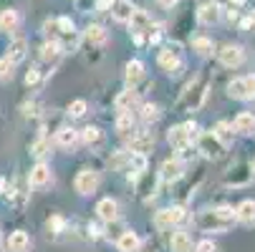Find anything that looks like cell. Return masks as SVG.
Masks as SVG:
<instances>
[{
	"label": "cell",
	"mask_w": 255,
	"mask_h": 252,
	"mask_svg": "<svg viewBox=\"0 0 255 252\" xmlns=\"http://www.w3.org/2000/svg\"><path fill=\"white\" fill-rule=\"evenodd\" d=\"M195 225L207 235H225L235 225V209L228 204L212 207V209H200L195 217Z\"/></svg>",
	"instance_id": "6da1fadb"
},
{
	"label": "cell",
	"mask_w": 255,
	"mask_h": 252,
	"mask_svg": "<svg viewBox=\"0 0 255 252\" xmlns=\"http://www.w3.org/2000/svg\"><path fill=\"white\" fill-rule=\"evenodd\" d=\"M207 101V79H192L177 101V111H200Z\"/></svg>",
	"instance_id": "7a4b0ae2"
},
{
	"label": "cell",
	"mask_w": 255,
	"mask_h": 252,
	"mask_svg": "<svg viewBox=\"0 0 255 252\" xmlns=\"http://www.w3.org/2000/svg\"><path fill=\"white\" fill-rule=\"evenodd\" d=\"M200 129L195 121H187V124H177V126H169L167 129V141H169V147L179 154H185L192 149V141L197 139Z\"/></svg>",
	"instance_id": "3957f363"
},
{
	"label": "cell",
	"mask_w": 255,
	"mask_h": 252,
	"mask_svg": "<svg viewBox=\"0 0 255 252\" xmlns=\"http://www.w3.org/2000/svg\"><path fill=\"white\" fill-rule=\"evenodd\" d=\"M197 152H200L205 159L217 162V159L225 154V144L212 134V129H210V131H200V134H197Z\"/></svg>",
	"instance_id": "277c9868"
},
{
	"label": "cell",
	"mask_w": 255,
	"mask_h": 252,
	"mask_svg": "<svg viewBox=\"0 0 255 252\" xmlns=\"http://www.w3.org/2000/svg\"><path fill=\"white\" fill-rule=\"evenodd\" d=\"M129 25H131V38H134V43H136V46H144V41H149L152 30L157 28V25L152 23V18H149L147 13H144V10H134V15H131Z\"/></svg>",
	"instance_id": "5b68a950"
},
{
	"label": "cell",
	"mask_w": 255,
	"mask_h": 252,
	"mask_svg": "<svg viewBox=\"0 0 255 252\" xmlns=\"http://www.w3.org/2000/svg\"><path fill=\"white\" fill-rule=\"evenodd\" d=\"M185 220H187V209L174 204V207H164L154 214V227L157 230H172V227L182 225Z\"/></svg>",
	"instance_id": "8992f818"
},
{
	"label": "cell",
	"mask_w": 255,
	"mask_h": 252,
	"mask_svg": "<svg viewBox=\"0 0 255 252\" xmlns=\"http://www.w3.org/2000/svg\"><path fill=\"white\" fill-rule=\"evenodd\" d=\"M157 63H159L162 71H167L169 76L177 79V76L182 74V68H185V61H182V56H179V46H167V48H162L159 56H157Z\"/></svg>",
	"instance_id": "52a82bcc"
},
{
	"label": "cell",
	"mask_w": 255,
	"mask_h": 252,
	"mask_svg": "<svg viewBox=\"0 0 255 252\" xmlns=\"http://www.w3.org/2000/svg\"><path fill=\"white\" fill-rule=\"evenodd\" d=\"M159 174H154V171H141L136 179H134V189H136V194L144 199V202H149V199H154L157 197V187H159Z\"/></svg>",
	"instance_id": "ba28073f"
},
{
	"label": "cell",
	"mask_w": 255,
	"mask_h": 252,
	"mask_svg": "<svg viewBox=\"0 0 255 252\" xmlns=\"http://www.w3.org/2000/svg\"><path fill=\"white\" fill-rule=\"evenodd\" d=\"M99 184H101V174H99L96 169H81V171L76 174V179H74V189H76L81 197L96 194Z\"/></svg>",
	"instance_id": "9c48e42d"
},
{
	"label": "cell",
	"mask_w": 255,
	"mask_h": 252,
	"mask_svg": "<svg viewBox=\"0 0 255 252\" xmlns=\"http://www.w3.org/2000/svg\"><path fill=\"white\" fill-rule=\"evenodd\" d=\"M152 149H154V134H152V131H134V134H129L127 152L147 157Z\"/></svg>",
	"instance_id": "30bf717a"
},
{
	"label": "cell",
	"mask_w": 255,
	"mask_h": 252,
	"mask_svg": "<svg viewBox=\"0 0 255 252\" xmlns=\"http://www.w3.org/2000/svg\"><path fill=\"white\" fill-rule=\"evenodd\" d=\"M217 61H220L225 68H238L245 61V51L238 43H225V46H220V51H217Z\"/></svg>",
	"instance_id": "8fae6325"
},
{
	"label": "cell",
	"mask_w": 255,
	"mask_h": 252,
	"mask_svg": "<svg viewBox=\"0 0 255 252\" xmlns=\"http://www.w3.org/2000/svg\"><path fill=\"white\" fill-rule=\"evenodd\" d=\"M159 179L162 182H179L182 176H185V162H182L179 157H172V159H164L162 167H159Z\"/></svg>",
	"instance_id": "7c38bea8"
},
{
	"label": "cell",
	"mask_w": 255,
	"mask_h": 252,
	"mask_svg": "<svg viewBox=\"0 0 255 252\" xmlns=\"http://www.w3.org/2000/svg\"><path fill=\"white\" fill-rule=\"evenodd\" d=\"M51 182H53V171H51V167L46 162H38L28 174V187H33V189H43Z\"/></svg>",
	"instance_id": "4fadbf2b"
},
{
	"label": "cell",
	"mask_w": 255,
	"mask_h": 252,
	"mask_svg": "<svg viewBox=\"0 0 255 252\" xmlns=\"http://www.w3.org/2000/svg\"><path fill=\"white\" fill-rule=\"evenodd\" d=\"M96 217L106 225H114L119 222V202L112 199V197H104L96 202Z\"/></svg>",
	"instance_id": "5bb4252c"
},
{
	"label": "cell",
	"mask_w": 255,
	"mask_h": 252,
	"mask_svg": "<svg viewBox=\"0 0 255 252\" xmlns=\"http://www.w3.org/2000/svg\"><path fill=\"white\" fill-rule=\"evenodd\" d=\"M220 18H223V8H220V3H215V0H207V3H202L197 8V20L202 25H217Z\"/></svg>",
	"instance_id": "9a60e30c"
},
{
	"label": "cell",
	"mask_w": 255,
	"mask_h": 252,
	"mask_svg": "<svg viewBox=\"0 0 255 252\" xmlns=\"http://www.w3.org/2000/svg\"><path fill=\"white\" fill-rule=\"evenodd\" d=\"M253 179V171H250V164H238L235 169H230L225 174V184L228 187H248Z\"/></svg>",
	"instance_id": "2e32d148"
},
{
	"label": "cell",
	"mask_w": 255,
	"mask_h": 252,
	"mask_svg": "<svg viewBox=\"0 0 255 252\" xmlns=\"http://www.w3.org/2000/svg\"><path fill=\"white\" fill-rule=\"evenodd\" d=\"M114 106H117V111H136L139 109V91L136 88H127L122 91L117 98H114Z\"/></svg>",
	"instance_id": "e0dca14e"
},
{
	"label": "cell",
	"mask_w": 255,
	"mask_h": 252,
	"mask_svg": "<svg viewBox=\"0 0 255 252\" xmlns=\"http://www.w3.org/2000/svg\"><path fill=\"white\" fill-rule=\"evenodd\" d=\"M124 81H127V88H136V84L144 81V63L139 58H134L124 66Z\"/></svg>",
	"instance_id": "ac0fdd59"
},
{
	"label": "cell",
	"mask_w": 255,
	"mask_h": 252,
	"mask_svg": "<svg viewBox=\"0 0 255 252\" xmlns=\"http://www.w3.org/2000/svg\"><path fill=\"white\" fill-rule=\"evenodd\" d=\"M233 131H238L240 136H255V116L250 111H240L233 121Z\"/></svg>",
	"instance_id": "d6986e66"
},
{
	"label": "cell",
	"mask_w": 255,
	"mask_h": 252,
	"mask_svg": "<svg viewBox=\"0 0 255 252\" xmlns=\"http://www.w3.org/2000/svg\"><path fill=\"white\" fill-rule=\"evenodd\" d=\"M235 222H243L248 227L255 225V199H243L235 207Z\"/></svg>",
	"instance_id": "ffe728a7"
},
{
	"label": "cell",
	"mask_w": 255,
	"mask_h": 252,
	"mask_svg": "<svg viewBox=\"0 0 255 252\" xmlns=\"http://www.w3.org/2000/svg\"><path fill=\"white\" fill-rule=\"evenodd\" d=\"M134 5H131V0H117V3H112V18L117 23H129L131 15H134Z\"/></svg>",
	"instance_id": "44dd1931"
},
{
	"label": "cell",
	"mask_w": 255,
	"mask_h": 252,
	"mask_svg": "<svg viewBox=\"0 0 255 252\" xmlns=\"http://www.w3.org/2000/svg\"><path fill=\"white\" fill-rule=\"evenodd\" d=\"M117 247H119V252H136L141 247V240H139V235L134 230H124L117 237Z\"/></svg>",
	"instance_id": "7402d4cb"
},
{
	"label": "cell",
	"mask_w": 255,
	"mask_h": 252,
	"mask_svg": "<svg viewBox=\"0 0 255 252\" xmlns=\"http://www.w3.org/2000/svg\"><path fill=\"white\" fill-rule=\"evenodd\" d=\"M30 250V235L25 230H15L8 237V252H28Z\"/></svg>",
	"instance_id": "603a6c76"
},
{
	"label": "cell",
	"mask_w": 255,
	"mask_h": 252,
	"mask_svg": "<svg viewBox=\"0 0 255 252\" xmlns=\"http://www.w3.org/2000/svg\"><path fill=\"white\" fill-rule=\"evenodd\" d=\"M169 250L172 252H192V237L185 230H174L169 237Z\"/></svg>",
	"instance_id": "cb8c5ba5"
},
{
	"label": "cell",
	"mask_w": 255,
	"mask_h": 252,
	"mask_svg": "<svg viewBox=\"0 0 255 252\" xmlns=\"http://www.w3.org/2000/svg\"><path fill=\"white\" fill-rule=\"evenodd\" d=\"M56 144L63 149H76V144H79V131L76 129H71V126H61L56 131Z\"/></svg>",
	"instance_id": "d4e9b609"
},
{
	"label": "cell",
	"mask_w": 255,
	"mask_h": 252,
	"mask_svg": "<svg viewBox=\"0 0 255 252\" xmlns=\"http://www.w3.org/2000/svg\"><path fill=\"white\" fill-rule=\"evenodd\" d=\"M84 41H86L89 46H104V43L109 41V35H106L104 25L91 23V25H86V30H84Z\"/></svg>",
	"instance_id": "484cf974"
},
{
	"label": "cell",
	"mask_w": 255,
	"mask_h": 252,
	"mask_svg": "<svg viewBox=\"0 0 255 252\" xmlns=\"http://www.w3.org/2000/svg\"><path fill=\"white\" fill-rule=\"evenodd\" d=\"M25 56H28V41H25V38H15V41H10L5 58H10V61L18 66V63H20Z\"/></svg>",
	"instance_id": "4316f807"
},
{
	"label": "cell",
	"mask_w": 255,
	"mask_h": 252,
	"mask_svg": "<svg viewBox=\"0 0 255 252\" xmlns=\"http://www.w3.org/2000/svg\"><path fill=\"white\" fill-rule=\"evenodd\" d=\"M228 96L235 98V101H248V98H250V91H248L245 76H243V79H233V81L228 84Z\"/></svg>",
	"instance_id": "83f0119b"
},
{
	"label": "cell",
	"mask_w": 255,
	"mask_h": 252,
	"mask_svg": "<svg viewBox=\"0 0 255 252\" xmlns=\"http://www.w3.org/2000/svg\"><path fill=\"white\" fill-rule=\"evenodd\" d=\"M79 141H84L86 147H96V144L104 141V131H101L99 126H84V129L79 131Z\"/></svg>",
	"instance_id": "f1b7e54d"
},
{
	"label": "cell",
	"mask_w": 255,
	"mask_h": 252,
	"mask_svg": "<svg viewBox=\"0 0 255 252\" xmlns=\"http://www.w3.org/2000/svg\"><path fill=\"white\" fill-rule=\"evenodd\" d=\"M61 53H63V48H61V43H56V41H46V43L41 46V61H46V63H56V61L61 58Z\"/></svg>",
	"instance_id": "f546056e"
},
{
	"label": "cell",
	"mask_w": 255,
	"mask_h": 252,
	"mask_svg": "<svg viewBox=\"0 0 255 252\" xmlns=\"http://www.w3.org/2000/svg\"><path fill=\"white\" fill-rule=\"evenodd\" d=\"M114 126H117V131H119L122 136H129V134L134 131V114H131V111H119Z\"/></svg>",
	"instance_id": "4dcf8cb0"
},
{
	"label": "cell",
	"mask_w": 255,
	"mask_h": 252,
	"mask_svg": "<svg viewBox=\"0 0 255 252\" xmlns=\"http://www.w3.org/2000/svg\"><path fill=\"white\" fill-rule=\"evenodd\" d=\"M20 23V15L18 10L8 8V10H0V30H15Z\"/></svg>",
	"instance_id": "1f68e13d"
},
{
	"label": "cell",
	"mask_w": 255,
	"mask_h": 252,
	"mask_svg": "<svg viewBox=\"0 0 255 252\" xmlns=\"http://www.w3.org/2000/svg\"><path fill=\"white\" fill-rule=\"evenodd\" d=\"M139 111H141V121H144V124H154V121H159V116H162V109H159L157 103H141Z\"/></svg>",
	"instance_id": "d6a6232c"
},
{
	"label": "cell",
	"mask_w": 255,
	"mask_h": 252,
	"mask_svg": "<svg viewBox=\"0 0 255 252\" xmlns=\"http://www.w3.org/2000/svg\"><path fill=\"white\" fill-rule=\"evenodd\" d=\"M129 159H131V152L122 149V152H114L112 159H109V167L114 171H122V169H129Z\"/></svg>",
	"instance_id": "836d02e7"
},
{
	"label": "cell",
	"mask_w": 255,
	"mask_h": 252,
	"mask_svg": "<svg viewBox=\"0 0 255 252\" xmlns=\"http://www.w3.org/2000/svg\"><path fill=\"white\" fill-rule=\"evenodd\" d=\"M212 134L217 136V139H220L223 144H225V147H228V144L233 141V124H228V121H217L215 124V129H212Z\"/></svg>",
	"instance_id": "e575fe53"
},
{
	"label": "cell",
	"mask_w": 255,
	"mask_h": 252,
	"mask_svg": "<svg viewBox=\"0 0 255 252\" xmlns=\"http://www.w3.org/2000/svg\"><path fill=\"white\" fill-rule=\"evenodd\" d=\"M51 152V141L46 139V136H41V139H35L33 141V147H30V154L35 157V159H43L46 154Z\"/></svg>",
	"instance_id": "d590c367"
},
{
	"label": "cell",
	"mask_w": 255,
	"mask_h": 252,
	"mask_svg": "<svg viewBox=\"0 0 255 252\" xmlns=\"http://www.w3.org/2000/svg\"><path fill=\"white\" fill-rule=\"evenodd\" d=\"M68 230V220L63 217V214H51V220H48V232L51 235H61Z\"/></svg>",
	"instance_id": "8d00e7d4"
},
{
	"label": "cell",
	"mask_w": 255,
	"mask_h": 252,
	"mask_svg": "<svg viewBox=\"0 0 255 252\" xmlns=\"http://www.w3.org/2000/svg\"><path fill=\"white\" fill-rule=\"evenodd\" d=\"M86 111H89V103H86L84 98H76V101L68 103V111H66V114H68L71 119H81Z\"/></svg>",
	"instance_id": "74e56055"
},
{
	"label": "cell",
	"mask_w": 255,
	"mask_h": 252,
	"mask_svg": "<svg viewBox=\"0 0 255 252\" xmlns=\"http://www.w3.org/2000/svg\"><path fill=\"white\" fill-rule=\"evenodd\" d=\"M13 74H15V63L3 56V58H0V81H10Z\"/></svg>",
	"instance_id": "f35d334b"
},
{
	"label": "cell",
	"mask_w": 255,
	"mask_h": 252,
	"mask_svg": "<svg viewBox=\"0 0 255 252\" xmlns=\"http://www.w3.org/2000/svg\"><path fill=\"white\" fill-rule=\"evenodd\" d=\"M20 111H23V116H25V119H38V116L43 114L38 101H28V103H23V106H20Z\"/></svg>",
	"instance_id": "ab89813d"
},
{
	"label": "cell",
	"mask_w": 255,
	"mask_h": 252,
	"mask_svg": "<svg viewBox=\"0 0 255 252\" xmlns=\"http://www.w3.org/2000/svg\"><path fill=\"white\" fill-rule=\"evenodd\" d=\"M192 51L197 56H210L212 53V41L210 38H195L192 41Z\"/></svg>",
	"instance_id": "60d3db41"
},
{
	"label": "cell",
	"mask_w": 255,
	"mask_h": 252,
	"mask_svg": "<svg viewBox=\"0 0 255 252\" xmlns=\"http://www.w3.org/2000/svg\"><path fill=\"white\" fill-rule=\"evenodd\" d=\"M195 252H220V247H217L212 240H202L195 245Z\"/></svg>",
	"instance_id": "b9f144b4"
},
{
	"label": "cell",
	"mask_w": 255,
	"mask_h": 252,
	"mask_svg": "<svg viewBox=\"0 0 255 252\" xmlns=\"http://www.w3.org/2000/svg\"><path fill=\"white\" fill-rule=\"evenodd\" d=\"M38 81H41V71L38 68H30L28 74H25V86H35Z\"/></svg>",
	"instance_id": "7bdbcfd3"
},
{
	"label": "cell",
	"mask_w": 255,
	"mask_h": 252,
	"mask_svg": "<svg viewBox=\"0 0 255 252\" xmlns=\"http://www.w3.org/2000/svg\"><path fill=\"white\" fill-rule=\"evenodd\" d=\"M245 84H248V91H250V98H255V74L245 76Z\"/></svg>",
	"instance_id": "ee69618b"
},
{
	"label": "cell",
	"mask_w": 255,
	"mask_h": 252,
	"mask_svg": "<svg viewBox=\"0 0 255 252\" xmlns=\"http://www.w3.org/2000/svg\"><path fill=\"white\" fill-rule=\"evenodd\" d=\"M157 3H159V5H164V8H172V5H177V3H179V0H157Z\"/></svg>",
	"instance_id": "f6af8a7d"
},
{
	"label": "cell",
	"mask_w": 255,
	"mask_h": 252,
	"mask_svg": "<svg viewBox=\"0 0 255 252\" xmlns=\"http://www.w3.org/2000/svg\"><path fill=\"white\" fill-rule=\"evenodd\" d=\"M250 28L255 30V13H250Z\"/></svg>",
	"instance_id": "bcb514c9"
},
{
	"label": "cell",
	"mask_w": 255,
	"mask_h": 252,
	"mask_svg": "<svg viewBox=\"0 0 255 252\" xmlns=\"http://www.w3.org/2000/svg\"><path fill=\"white\" fill-rule=\"evenodd\" d=\"M136 252H139V250H136ZM141 252H157V247H152V245H149L147 250H141Z\"/></svg>",
	"instance_id": "7dc6e473"
},
{
	"label": "cell",
	"mask_w": 255,
	"mask_h": 252,
	"mask_svg": "<svg viewBox=\"0 0 255 252\" xmlns=\"http://www.w3.org/2000/svg\"><path fill=\"white\" fill-rule=\"evenodd\" d=\"M233 5L238 8V5H245V0H233Z\"/></svg>",
	"instance_id": "c3c4849f"
},
{
	"label": "cell",
	"mask_w": 255,
	"mask_h": 252,
	"mask_svg": "<svg viewBox=\"0 0 255 252\" xmlns=\"http://www.w3.org/2000/svg\"><path fill=\"white\" fill-rule=\"evenodd\" d=\"M250 171H253V176H255V159L250 162Z\"/></svg>",
	"instance_id": "681fc988"
},
{
	"label": "cell",
	"mask_w": 255,
	"mask_h": 252,
	"mask_svg": "<svg viewBox=\"0 0 255 252\" xmlns=\"http://www.w3.org/2000/svg\"><path fill=\"white\" fill-rule=\"evenodd\" d=\"M0 245H3V235H0Z\"/></svg>",
	"instance_id": "f907efd6"
}]
</instances>
